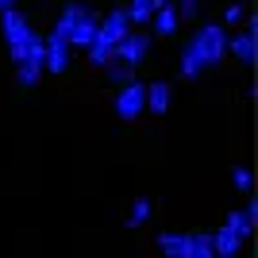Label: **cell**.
<instances>
[{
    "label": "cell",
    "mask_w": 258,
    "mask_h": 258,
    "mask_svg": "<svg viewBox=\"0 0 258 258\" xmlns=\"http://www.w3.org/2000/svg\"><path fill=\"white\" fill-rule=\"evenodd\" d=\"M227 58V31L220 23H205V27H197L193 39L181 46V58H177V74L185 81H201V77L220 66Z\"/></svg>",
    "instance_id": "1"
},
{
    "label": "cell",
    "mask_w": 258,
    "mask_h": 258,
    "mask_svg": "<svg viewBox=\"0 0 258 258\" xmlns=\"http://www.w3.org/2000/svg\"><path fill=\"white\" fill-rule=\"evenodd\" d=\"M112 58L123 62V66H131V70H139V66L151 58V31H127L116 46H112Z\"/></svg>",
    "instance_id": "2"
},
{
    "label": "cell",
    "mask_w": 258,
    "mask_h": 258,
    "mask_svg": "<svg viewBox=\"0 0 258 258\" xmlns=\"http://www.w3.org/2000/svg\"><path fill=\"white\" fill-rule=\"evenodd\" d=\"M112 108H116V116L123 119V123H135V119L147 112V85L135 77L131 85L116 89V100H112Z\"/></svg>",
    "instance_id": "3"
},
{
    "label": "cell",
    "mask_w": 258,
    "mask_h": 258,
    "mask_svg": "<svg viewBox=\"0 0 258 258\" xmlns=\"http://www.w3.org/2000/svg\"><path fill=\"white\" fill-rule=\"evenodd\" d=\"M0 31H4V43H8V50H12V46L27 43V39L35 35V27H31V20H27L20 8H12V12H0Z\"/></svg>",
    "instance_id": "4"
},
{
    "label": "cell",
    "mask_w": 258,
    "mask_h": 258,
    "mask_svg": "<svg viewBox=\"0 0 258 258\" xmlns=\"http://www.w3.org/2000/svg\"><path fill=\"white\" fill-rule=\"evenodd\" d=\"M46 46V58H43V74H54V77H62L66 70H70V43H66L62 35H46L43 39Z\"/></svg>",
    "instance_id": "5"
},
{
    "label": "cell",
    "mask_w": 258,
    "mask_h": 258,
    "mask_svg": "<svg viewBox=\"0 0 258 258\" xmlns=\"http://www.w3.org/2000/svg\"><path fill=\"white\" fill-rule=\"evenodd\" d=\"M227 54H231L239 66H247V70H250V66L258 62V35L247 31V27L235 31V35H227Z\"/></svg>",
    "instance_id": "6"
},
{
    "label": "cell",
    "mask_w": 258,
    "mask_h": 258,
    "mask_svg": "<svg viewBox=\"0 0 258 258\" xmlns=\"http://www.w3.org/2000/svg\"><path fill=\"white\" fill-rule=\"evenodd\" d=\"M97 27H100V16L93 8H85L81 12V16H77V23H74V31H70V39H66V43H70V50H89V46H93V39H97Z\"/></svg>",
    "instance_id": "7"
},
{
    "label": "cell",
    "mask_w": 258,
    "mask_h": 258,
    "mask_svg": "<svg viewBox=\"0 0 258 258\" xmlns=\"http://www.w3.org/2000/svg\"><path fill=\"white\" fill-rule=\"evenodd\" d=\"M254 220H258V205H254V201H247V208H235V212H227L224 227L231 231V235H239L243 243H250V235H254Z\"/></svg>",
    "instance_id": "8"
},
{
    "label": "cell",
    "mask_w": 258,
    "mask_h": 258,
    "mask_svg": "<svg viewBox=\"0 0 258 258\" xmlns=\"http://www.w3.org/2000/svg\"><path fill=\"white\" fill-rule=\"evenodd\" d=\"M131 31V23H127V12L123 8H112L104 16V20H100V27H97V39L100 43H108V46H116L119 39H123V35Z\"/></svg>",
    "instance_id": "9"
},
{
    "label": "cell",
    "mask_w": 258,
    "mask_h": 258,
    "mask_svg": "<svg viewBox=\"0 0 258 258\" xmlns=\"http://www.w3.org/2000/svg\"><path fill=\"white\" fill-rule=\"evenodd\" d=\"M173 104V85L170 81H151L147 85V108H151V116H166Z\"/></svg>",
    "instance_id": "10"
},
{
    "label": "cell",
    "mask_w": 258,
    "mask_h": 258,
    "mask_svg": "<svg viewBox=\"0 0 258 258\" xmlns=\"http://www.w3.org/2000/svg\"><path fill=\"white\" fill-rule=\"evenodd\" d=\"M208 235H212V254L216 258H239V250H243V239L239 235H231L227 227H216Z\"/></svg>",
    "instance_id": "11"
},
{
    "label": "cell",
    "mask_w": 258,
    "mask_h": 258,
    "mask_svg": "<svg viewBox=\"0 0 258 258\" xmlns=\"http://www.w3.org/2000/svg\"><path fill=\"white\" fill-rule=\"evenodd\" d=\"M151 27H154V35H158V39H173V35H177L181 20H177V12H173V0L151 16Z\"/></svg>",
    "instance_id": "12"
},
{
    "label": "cell",
    "mask_w": 258,
    "mask_h": 258,
    "mask_svg": "<svg viewBox=\"0 0 258 258\" xmlns=\"http://www.w3.org/2000/svg\"><path fill=\"white\" fill-rule=\"evenodd\" d=\"M185 243H189V231H158V239H154V247H158L166 258H181Z\"/></svg>",
    "instance_id": "13"
},
{
    "label": "cell",
    "mask_w": 258,
    "mask_h": 258,
    "mask_svg": "<svg viewBox=\"0 0 258 258\" xmlns=\"http://www.w3.org/2000/svg\"><path fill=\"white\" fill-rule=\"evenodd\" d=\"M181 258H216L212 254V235L208 231H189V243H185Z\"/></svg>",
    "instance_id": "14"
},
{
    "label": "cell",
    "mask_w": 258,
    "mask_h": 258,
    "mask_svg": "<svg viewBox=\"0 0 258 258\" xmlns=\"http://www.w3.org/2000/svg\"><path fill=\"white\" fill-rule=\"evenodd\" d=\"M127 23H131V31L135 27H151V16H154V0H131L127 8Z\"/></svg>",
    "instance_id": "15"
},
{
    "label": "cell",
    "mask_w": 258,
    "mask_h": 258,
    "mask_svg": "<svg viewBox=\"0 0 258 258\" xmlns=\"http://www.w3.org/2000/svg\"><path fill=\"white\" fill-rule=\"evenodd\" d=\"M151 197H147V193H139V197H135V201H131V212H127V227H143V224H147V220H151Z\"/></svg>",
    "instance_id": "16"
},
{
    "label": "cell",
    "mask_w": 258,
    "mask_h": 258,
    "mask_svg": "<svg viewBox=\"0 0 258 258\" xmlns=\"http://www.w3.org/2000/svg\"><path fill=\"white\" fill-rule=\"evenodd\" d=\"M104 77H108V81H112V85H116V89H123V85H131V81H135V70L112 58V62L104 66Z\"/></svg>",
    "instance_id": "17"
},
{
    "label": "cell",
    "mask_w": 258,
    "mask_h": 258,
    "mask_svg": "<svg viewBox=\"0 0 258 258\" xmlns=\"http://www.w3.org/2000/svg\"><path fill=\"white\" fill-rule=\"evenodd\" d=\"M89 66H97V70H104L108 62H112V46L108 43H100V39H93V46H89Z\"/></svg>",
    "instance_id": "18"
},
{
    "label": "cell",
    "mask_w": 258,
    "mask_h": 258,
    "mask_svg": "<svg viewBox=\"0 0 258 258\" xmlns=\"http://www.w3.org/2000/svg\"><path fill=\"white\" fill-rule=\"evenodd\" d=\"M231 185L247 197L254 193V173H250V166H235V170H231Z\"/></svg>",
    "instance_id": "19"
},
{
    "label": "cell",
    "mask_w": 258,
    "mask_h": 258,
    "mask_svg": "<svg viewBox=\"0 0 258 258\" xmlns=\"http://www.w3.org/2000/svg\"><path fill=\"white\" fill-rule=\"evenodd\" d=\"M39 77H43V66H16V81H20V89H35V85H39Z\"/></svg>",
    "instance_id": "20"
},
{
    "label": "cell",
    "mask_w": 258,
    "mask_h": 258,
    "mask_svg": "<svg viewBox=\"0 0 258 258\" xmlns=\"http://www.w3.org/2000/svg\"><path fill=\"white\" fill-rule=\"evenodd\" d=\"M173 12H177V20H197L201 16V0H177Z\"/></svg>",
    "instance_id": "21"
},
{
    "label": "cell",
    "mask_w": 258,
    "mask_h": 258,
    "mask_svg": "<svg viewBox=\"0 0 258 258\" xmlns=\"http://www.w3.org/2000/svg\"><path fill=\"white\" fill-rule=\"evenodd\" d=\"M224 23H227V27H239V23H243V4H239V0H231V4H227Z\"/></svg>",
    "instance_id": "22"
},
{
    "label": "cell",
    "mask_w": 258,
    "mask_h": 258,
    "mask_svg": "<svg viewBox=\"0 0 258 258\" xmlns=\"http://www.w3.org/2000/svg\"><path fill=\"white\" fill-rule=\"evenodd\" d=\"M12 8H20V0H0V12H12Z\"/></svg>",
    "instance_id": "23"
},
{
    "label": "cell",
    "mask_w": 258,
    "mask_h": 258,
    "mask_svg": "<svg viewBox=\"0 0 258 258\" xmlns=\"http://www.w3.org/2000/svg\"><path fill=\"white\" fill-rule=\"evenodd\" d=\"M239 4H243V0H239Z\"/></svg>",
    "instance_id": "24"
}]
</instances>
